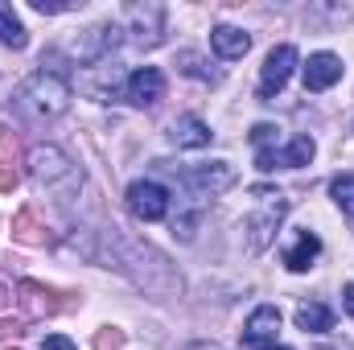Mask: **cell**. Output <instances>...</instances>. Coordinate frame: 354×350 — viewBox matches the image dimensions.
<instances>
[{"mask_svg": "<svg viewBox=\"0 0 354 350\" xmlns=\"http://www.w3.org/2000/svg\"><path fill=\"white\" fill-rule=\"evenodd\" d=\"M297 330H305V334H330V330H334V313H330V305H322V301H305V305L297 309Z\"/></svg>", "mask_w": 354, "mask_h": 350, "instance_id": "16", "label": "cell"}, {"mask_svg": "<svg viewBox=\"0 0 354 350\" xmlns=\"http://www.w3.org/2000/svg\"><path fill=\"white\" fill-rule=\"evenodd\" d=\"M342 79V58L338 54H309L305 62V91H330Z\"/></svg>", "mask_w": 354, "mask_h": 350, "instance_id": "12", "label": "cell"}, {"mask_svg": "<svg viewBox=\"0 0 354 350\" xmlns=\"http://www.w3.org/2000/svg\"><path fill=\"white\" fill-rule=\"evenodd\" d=\"M276 338H280V309H276V305H260V309L243 322V347L272 350Z\"/></svg>", "mask_w": 354, "mask_h": 350, "instance_id": "11", "label": "cell"}, {"mask_svg": "<svg viewBox=\"0 0 354 350\" xmlns=\"http://www.w3.org/2000/svg\"><path fill=\"white\" fill-rule=\"evenodd\" d=\"M210 46H214V54H218V58L235 62V58H243V54L252 50V37H248L243 29H235V25H214Z\"/></svg>", "mask_w": 354, "mask_h": 350, "instance_id": "14", "label": "cell"}, {"mask_svg": "<svg viewBox=\"0 0 354 350\" xmlns=\"http://www.w3.org/2000/svg\"><path fill=\"white\" fill-rule=\"evenodd\" d=\"M185 350H223V347H214V342H189Z\"/></svg>", "mask_w": 354, "mask_h": 350, "instance_id": "26", "label": "cell"}, {"mask_svg": "<svg viewBox=\"0 0 354 350\" xmlns=\"http://www.w3.org/2000/svg\"><path fill=\"white\" fill-rule=\"evenodd\" d=\"M17 111L21 116H29L33 124H50V120H58V116H66V107H71V83H66V75H58V71H37V75H29L21 87H17Z\"/></svg>", "mask_w": 354, "mask_h": 350, "instance_id": "1", "label": "cell"}, {"mask_svg": "<svg viewBox=\"0 0 354 350\" xmlns=\"http://www.w3.org/2000/svg\"><path fill=\"white\" fill-rule=\"evenodd\" d=\"M260 206L243 219V239H248V252H264L268 243L276 239L284 214H288V198L276 194V190H256Z\"/></svg>", "mask_w": 354, "mask_h": 350, "instance_id": "3", "label": "cell"}, {"mask_svg": "<svg viewBox=\"0 0 354 350\" xmlns=\"http://www.w3.org/2000/svg\"><path fill=\"white\" fill-rule=\"evenodd\" d=\"M177 66H181L185 75H194V79H206V83H214V71H206V62H202L198 54H189V50H181V54H177Z\"/></svg>", "mask_w": 354, "mask_h": 350, "instance_id": "19", "label": "cell"}, {"mask_svg": "<svg viewBox=\"0 0 354 350\" xmlns=\"http://www.w3.org/2000/svg\"><path fill=\"white\" fill-rule=\"evenodd\" d=\"M17 185V174L12 169H0V190H12Z\"/></svg>", "mask_w": 354, "mask_h": 350, "instance_id": "25", "label": "cell"}, {"mask_svg": "<svg viewBox=\"0 0 354 350\" xmlns=\"http://www.w3.org/2000/svg\"><path fill=\"white\" fill-rule=\"evenodd\" d=\"M185 190H194V194H202V198H214V194H223V190H231L239 174H235V165L231 161H202V165H189L185 174Z\"/></svg>", "mask_w": 354, "mask_h": 350, "instance_id": "5", "label": "cell"}, {"mask_svg": "<svg viewBox=\"0 0 354 350\" xmlns=\"http://www.w3.org/2000/svg\"><path fill=\"white\" fill-rule=\"evenodd\" d=\"M17 235H21L25 243H37V235H33V219H29V214H21V219H17Z\"/></svg>", "mask_w": 354, "mask_h": 350, "instance_id": "22", "label": "cell"}, {"mask_svg": "<svg viewBox=\"0 0 354 350\" xmlns=\"http://www.w3.org/2000/svg\"><path fill=\"white\" fill-rule=\"evenodd\" d=\"M29 177H33L41 190H50L58 202H71V198H79V190H83V169H79L58 145H37V149H29Z\"/></svg>", "mask_w": 354, "mask_h": 350, "instance_id": "2", "label": "cell"}, {"mask_svg": "<svg viewBox=\"0 0 354 350\" xmlns=\"http://www.w3.org/2000/svg\"><path fill=\"white\" fill-rule=\"evenodd\" d=\"M41 350H79V347H75V342H71L66 334H50V338L41 342Z\"/></svg>", "mask_w": 354, "mask_h": 350, "instance_id": "21", "label": "cell"}, {"mask_svg": "<svg viewBox=\"0 0 354 350\" xmlns=\"http://www.w3.org/2000/svg\"><path fill=\"white\" fill-rule=\"evenodd\" d=\"M25 330H21V322H0V338L8 342V338H21Z\"/></svg>", "mask_w": 354, "mask_h": 350, "instance_id": "23", "label": "cell"}, {"mask_svg": "<svg viewBox=\"0 0 354 350\" xmlns=\"http://www.w3.org/2000/svg\"><path fill=\"white\" fill-rule=\"evenodd\" d=\"M124 99H128L132 107H153V103H161V99H165V75H161L157 66L132 71L128 83H124Z\"/></svg>", "mask_w": 354, "mask_h": 350, "instance_id": "9", "label": "cell"}, {"mask_svg": "<svg viewBox=\"0 0 354 350\" xmlns=\"http://www.w3.org/2000/svg\"><path fill=\"white\" fill-rule=\"evenodd\" d=\"M29 4H33L37 12H46V17H58V12H71V8H75L71 0H29Z\"/></svg>", "mask_w": 354, "mask_h": 350, "instance_id": "20", "label": "cell"}, {"mask_svg": "<svg viewBox=\"0 0 354 350\" xmlns=\"http://www.w3.org/2000/svg\"><path fill=\"white\" fill-rule=\"evenodd\" d=\"M292 66H297V50L292 46H276L264 58V71H260V99L280 95L284 83H288V75H292Z\"/></svg>", "mask_w": 354, "mask_h": 350, "instance_id": "10", "label": "cell"}, {"mask_svg": "<svg viewBox=\"0 0 354 350\" xmlns=\"http://www.w3.org/2000/svg\"><path fill=\"white\" fill-rule=\"evenodd\" d=\"M313 153H317V145L309 140V136H292L284 149H276V145H264V149H256V165L260 169H301V165H309L313 161Z\"/></svg>", "mask_w": 354, "mask_h": 350, "instance_id": "7", "label": "cell"}, {"mask_svg": "<svg viewBox=\"0 0 354 350\" xmlns=\"http://www.w3.org/2000/svg\"><path fill=\"white\" fill-rule=\"evenodd\" d=\"M169 190L161 181H132L128 185V210L140 219V223H161L169 214Z\"/></svg>", "mask_w": 354, "mask_h": 350, "instance_id": "6", "label": "cell"}, {"mask_svg": "<svg viewBox=\"0 0 354 350\" xmlns=\"http://www.w3.org/2000/svg\"><path fill=\"white\" fill-rule=\"evenodd\" d=\"M124 33H128V42L140 46V50L161 46V42H165V4H153V0L128 4V8H124Z\"/></svg>", "mask_w": 354, "mask_h": 350, "instance_id": "4", "label": "cell"}, {"mask_svg": "<svg viewBox=\"0 0 354 350\" xmlns=\"http://www.w3.org/2000/svg\"><path fill=\"white\" fill-rule=\"evenodd\" d=\"M25 42H29V33H25L21 17L12 12V4H0V46H8V50H25Z\"/></svg>", "mask_w": 354, "mask_h": 350, "instance_id": "17", "label": "cell"}, {"mask_svg": "<svg viewBox=\"0 0 354 350\" xmlns=\"http://www.w3.org/2000/svg\"><path fill=\"white\" fill-rule=\"evenodd\" d=\"M330 194H334V202L342 206V214L351 219V227H354V174H338L330 181Z\"/></svg>", "mask_w": 354, "mask_h": 350, "instance_id": "18", "label": "cell"}, {"mask_svg": "<svg viewBox=\"0 0 354 350\" xmlns=\"http://www.w3.org/2000/svg\"><path fill=\"white\" fill-rule=\"evenodd\" d=\"M272 350H292V347H272Z\"/></svg>", "mask_w": 354, "mask_h": 350, "instance_id": "27", "label": "cell"}, {"mask_svg": "<svg viewBox=\"0 0 354 350\" xmlns=\"http://www.w3.org/2000/svg\"><path fill=\"white\" fill-rule=\"evenodd\" d=\"M342 305H346V313L354 317V284H346V288H342Z\"/></svg>", "mask_w": 354, "mask_h": 350, "instance_id": "24", "label": "cell"}, {"mask_svg": "<svg viewBox=\"0 0 354 350\" xmlns=\"http://www.w3.org/2000/svg\"><path fill=\"white\" fill-rule=\"evenodd\" d=\"M210 136H214L210 124L198 120V116H177L174 124H169V140H174L177 149H206Z\"/></svg>", "mask_w": 354, "mask_h": 350, "instance_id": "13", "label": "cell"}, {"mask_svg": "<svg viewBox=\"0 0 354 350\" xmlns=\"http://www.w3.org/2000/svg\"><path fill=\"white\" fill-rule=\"evenodd\" d=\"M120 25L115 21H103V25H91L87 33H79L75 37V58L79 62H103L111 50H115V42H120Z\"/></svg>", "mask_w": 354, "mask_h": 350, "instance_id": "8", "label": "cell"}, {"mask_svg": "<svg viewBox=\"0 0 354 350\" xmlns=\"http://www.w3.org/2000/svg\"><path fill=\"white\" fill-rule=\"evenodd\" d=\"M317 256H322V239H317L313 231H301V235L292 239V248L284 252V264H288V272H309Z\"/></svg>", "mask_w": 354, "mask_h": 350, "instance_id": "15", "label": "cell"}]
</instances>
